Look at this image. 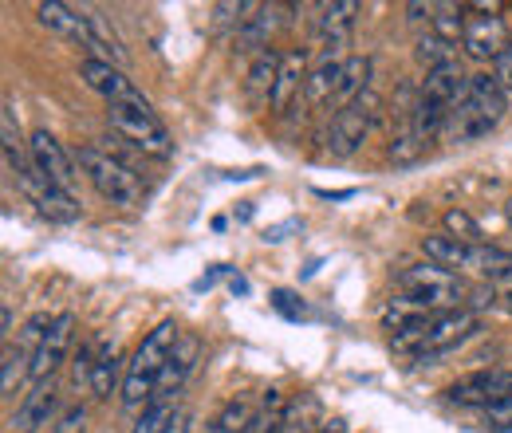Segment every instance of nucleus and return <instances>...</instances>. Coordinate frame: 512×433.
Here are the masks:
<instances>
[{"label":"nucleus","mask_w":512,"mask_h":433,"mask_svg":"<svg viewBox=\"0 0 512 433\" xmlns=\"http://www.w3.org/2000/svg\"><path fill=\"white\" fill-rule=\"evenodd\" d=\"M182 339V327L174 319H162L154 331H146V339L138 343V351L130 355L127 378H123V406L127 410H146L154 402V386H158V374L166 367L170 351L178 347Z\"/></svg>","instance_id":"f257e3e1"},{"label":"nucleus","mask_w":512,"mask_h":433,"mask_svg":"<svg viewBox=\"0 0 512 433\" xmlns=\"http://www.w3.org/2000/svg\"><path fill=\"white\" fill-rule=\"evenodd\" d=\"M75 166L87 174V182L99 189L103 201L119 205V209H134L142 205V182L130 174L127 162H119L115 154L99 150V146H79L75 150Z\"/></svg>","instance_id":"f03ea898"},{"label":"nucleus","mask_w":512,"mask_h":433,"mask_svg":"<svg viewBox=\"0 0 512 433\" xmlns=\"http://www.w3.org/2000/svg\"><path fill=\"white\" fill-rule=\"evenodd\" d=\"M107 123L123 142H130L134 150H142L150 158H170L174 154L170 130L154 115V107H107Z\"/></svg>","instance_id":"7ed1b4c3"},{"label":"nucleus","mask_w":512,"mask_h":433,"mask_svg":"<svg viewBox=\"0 0 512 433\" xmlns=\"http://www.w3.org/2000/svg\"><path fill=\"white\" fill-rule=\"evenodd\" d=\"M398 288H402V296L418 300L422 308H430V311L453 308L457 300H465V284H461L449 268H438V264H430V260L406 268V272L398 276Z\"/></svg>","instance_id":"20e7f679"},{"label":"nucleus","mask_w":512,"mask_h":433,"mask_svg":"<svg viewBox=\"0 0 512 433\" xmlns=\"http://www.w3.org/2000/svg\"><path fill=\"white\" fill-rule=\"evenodd\" d=\"M375 107H379V95L367 91V95H363L359 103H351L347 111H335V119L327 126V154H331V158H351V154L363 146V138H367V130H371Z\"/></svg>","instance_id":"39448f33"},{"label":"nucleus","mask_w":512,"mask_h":433,"mask_svg":"<svg viewBox=\"0 0 512 433\" xmlns=\"http://www.w3.org/2000/svg\"><path fill=\"white\" fill-rule=\"evenodd\" d=\"M79 79H83L99 99H107V107H150V99L130 83L127 75H123V67H115V63L87 56V60L79 63Z\"/></svg>","instance_id":"423d86ee"},{"label":"nucleus","mask_w":512,"mask_h":433,"mask_svg":"<svg viewBox=\"0 0 512 433\" xmlns=\"http://www.w3.org/2000/svg\"><path fill=\"white\" fill-rule=\"evenodd\" d=\"M446 398L453 406H477V410H489L497 402L512 398V371L505 367H489V371H473L457 382H449Z\"/></svg>","instance_id":"0eeeda50"},{"label":"nucleus","mask_w":512,"mask_h":433,"mask_svg":"<svg viewBox=\"0 0 512 433\" xmlns=\"http://www.w3.org/2000/svg\"><path fill=\"white\" fill-rule=\"evenodd\" d=\"M75 327H79V319H75L71 311H60V315L52 319V327H48L44 339H40V347L32 351V386L52 382L56 367L64 363L71 343H75Z\"/></svg>","instance_id":"6e6552de"},{"label":"nucleus","mask_w":512,"mask_h":433,"mask_svg":"<svg viewBox=\"0 0 512 433\" xmlns=\"http://www.w3.org/2000/svg\"><path fill=\"white\" fill-rule=\"evenodd\" d=\"M28 154H32V162H36V170H40V178L44 182H52V186H60L71 193V186H75V158L67 154L64 146H60V138L52 134V130H32L28 134Z\"/></svg>","instance_id":"1a4fd4ad"},{"label":"nucleus","mask_w":512,"mask_h":433,"mask_svg":"<svg viewBox=\"0 0 512 433\" xmlns=\"http://www.w3.org/2000/svg\"><path fill=\"white\" fill-rule=\"evenodd\" d=\"M197 359H201V339H197V335H190V331H182L178 347L170 351L166 367H162V374H158L154 402H178V394H182L186 378H190L193 367H197Z\"/></svg>","instance_id":"9d476101"},{"label":"nucleus","mask_w":512,"mask_h":433,"mask_svg":"<svg viewBox=\"0 0 512 433\" xmlns=\"http://www.w3.org/2000/svg\"><path fill=\"white\" fill-rule=\"evenodd\" d=\"M465 107H469L481 123L489 126V130H497L501 119H505V111H509V95L501 91V83H497V75H493V71H477V75H469Z\"/></svg>","instance_id":"9b49d317"},{"label":"nucleus","mask_w":512,"mask_h":433,"mask_svg":"<svg viewBox=\"0 0 512 433\" xmlns=\"http://www.w3.org/2000/svg\"><path fill=\"white\" fill-rule=\"evenodd\" d=\"M461 48L473 60H493L509 48L505 40V20L501 16H465V32H461Z\"/></svg>","instance_id":"f8f14e48"},{"label":"nucleus","mask_w":512,"mask_h":433,"mask_svg":"<svg viewBox=\"0 0 512 433\" xmlns=\"http://www.w3.org/2000/svg\"><path fill=\"white\" fill-rule=\"evenodd\" d=\"M308 52H284V63H280V79H276V91H272V103L268 111L272 115H288L300 99H304V83H308Z\"/></svg>","instance_id":"ddd939ff"},{"label":"nucleus","mask_w":512,"mask_h":433,"mask_svg":"<svg viewBox=\"0 0 512 433\" xmlns=\"http://www.w3.org/2000/svg\"><path fill=\"white\" fill-rule=\"evenodd\" d=\"M56 410H60L56 382H40V386H32V394H24L20 410L8 418V433H32L36 426H48Z\"/></svg>","instance_id":"4468645a"},{"label":"nucleus","mask_w":512,"mask_h":433,"mask_svg":"<svg viewBox=\"0 0 512 433\" xmlns=\"http://www.w3.org/2000/svg\"><path fill=\"white\" fill-rule=\"evenodd\" d=\"M36 16H40L44 28H52V32H60V36H67V40H75V44H83V48L95 52V36H91L87 12L71 8V4H60V0H48V4L36 8Z\"/></svg>","instance_id":"2eb2a0df"},{"label":"nucleus","mask_w":512,"mask_h":433,"mask_svg":"<svg viewBox=\"0 0 512 433\" xmlns=\"http://www.w3.org/2000/svg\"><path fill=\"white\" fill-rule=\"evenodd\" d=\"M465 91H469V75L461 71V63H442V67H434V71H426V79H422V99H434V103H442V107H457L461 99H465Z\"/></svg>","instance_id":"dca6fc26"},{"label":"nucleus","mask_w":512,"mask_h":433,"mask_svg":"<svg viewBox=\"0 0 512 433\" xmlns=\"http://www.w3.org/2000/svg\"><path fill=\"white\" fill-rule=\"evenodd\" d=\"M355 12L359 4L355 0H339V4H323V16H320V44H323V56H335L347 40H351V28H355Z\"/></svg>","instance_id":"f3484780"},{"label":"nucleus","mask_w":512,"mask_h":433,"mask_svg":"<svg viewBox=\"0 0 512 433\" xmlns=\"http://www.w3.org/2000/svg\"><path fill=\"white\" fill-rule=\"evenodd\" d=\"M280 63H284V56H280L276 48L260 52V56H253V63H249L245 95H249V103H253L256 111L272 103V91H276V79H280Z\"/></svg>","instance_id":"a211bd4d"},{"label":"nucleus","mask_w":512,"mask_h":433,"mask_svg":"<svg viewBox=\"0 0 512 433\" xmlns=\"http://www.w3.org/2000/svg\"><path fill=\"white\" fill-rule=\"evenodd\" d=\"M367 75H371V60H367V56H347V60H343V71H339V87H335L331 107L347 111L351 103H359V99L367 95Z\"/></svg>","instance_id":"6ab92c4d"},{"label":"nucleus","mask_w":512,"mask_h":433,"mask_svg":"<svg viewBox=\"0 0 512 433\" xmlns=\"http://www.w3.org/2000/svg\"><path fill=\"white\" fill-rule=\"evenodd\" d=\"M339 71H343V60H335V56H320L316 67L308 71L304 103H312V107H331L335 87H339Z\"/></svg>","instance_id":"aec40b11"},{"label":"nucleus","mask_w":512,"mask_h":433,"mask_svg":"<svg viewBox=\"0 0 512 433\" xmlns=\"http://www.w3.org/2000/svg\"><path fill=\"white\" fill-rule=\"evenodd\" d=\"M127 378V363H123V355L115 351V343H107V347H99V359H95V371H91V394L95 398H111L115 390H119V382Z\"/></svg>","instance_id":"412c9836"},{"label":"nucleus","mask_w":512,"mask_h":433,"mask_svg":"<svg viewBox=\"0 0 512 433\" xmlns=\"http://www.w3.org/2000/svg\"><path fill=\"white\" fill-rule=\"evenodd\" d=\"M320 398L316 394H300L292 402H284V414H280V433H320Z\"/></svg>","instance_id":"4be33fe9"},{"label":"nucleus","mask_w":512,"mask_h":433,"mask_svg":"<svg viewBox=\"0 0 512 433\" xmlns=\"http://www.w3.org/2000/svg\"><path fill=\"white\" fill-rule=\"evenodd\" d=\"M469 272H477L481 280H509L512 276V252L501 245H473L469 248Z\"/></svg>","instance_id":"5701e85b"},{"label":"nucleus","mask_w":512,"mask_h":433,"mask_svg":"<svg viewBox=\"0 0 512 433\" xmlns=\"http://www.w3.org/2000/svg\"><path fill=\"white\" fill-rule=\"evenodd\" d=\"M422 252H426V260L438 264V268H457V272L469 268V245L453 241L449 233H430V237H422Z\"/></svg>","instance_id":"b1692460"},{"label":"nucleus","mask_w":512,"mask_h":433,"mask_svg":"<svg viewBox=\"0 0 512 433\" xmlns=\"http://www.w3.org/2000/svg\"><path fill=\"white\" fill-rule=\"evenodd\" d=\"M32 205H36L48 221H56V225H75V221L83 217V209H79L75 193H67V189H60V186H44Z\"/></svg>","instance_id":"393cba45"},{"label":"nucleus","mask_w":512,"mask_h":433,"mask_svg":"<svg viewBox=\"0 0 512 433\" xmlns=\"http://www.w3.org/2000/svg\"><path fill=\"white\" fill-rule=\"evenodd\" d=\"M276 28V8H260L256 16H249L241 28H237V52H268V36Z\"/></svg>","instance_id":"a878e982"},{"label":"nucleus","mask_w":512,"mask_h":433,"mask_svg":"<svg viewBox=\"0 0 512 433\" xmlns=\"http://www.w3.org/2000/svg\"><path fill=\"white\" fill-rule=\"evenodd\" d=\"M256 422V406L249 398H229L217 414H213V422H209V430L205 433H249Z\"/></svg>","instance_id":"bb28decb"},{"label":"nucleus","mask_w":512,"mask_h":433,"mask_svg":"<svg viewBox=\"0 0 512 433\" xmlns=\"http://www.w3.org/2000/svg\"><path fill=\"white\" fill-rule=\"evenodd\" d=\"M24 378H32V351L24 347H8L4 343V359H0V394L16 398V390L24 386Z\"/></svg>","instance_id":"cd10ccee"},{"label":"nucleus","mask_w":512,"mask_h":433,"mask_svg":"<svg viewBox=\"0 0 512 433\" xmlns=\"http://www.w3.org/2000/svg\"><path fill=\"white\" fill-rule=\"evenodd\" d=\"M442 225H446V233L453 241H461V245H485V233H481V225H477V217L473 213H465V209H446V217H442Z\"/></svg>","instance_id":"c85d7f7f"},{"label":"nucleus","mask_w":512,"mask_h":433,"mask_svg":"<svg viewBox=\"0 0 512 433\" xmlns=\"http://www.w3.org/2000/svg\"><path fill=\"white\" fill-rule=\"evenodd\" d=\"M453 48H457V44L442 40L438 32H426V36H418V48H414V56L426 63V71H434V67H442V63L457 60V52H453Z\"/></svg>","instance_id":"c756f323"},{"label":"nucleus","mask_w":512,"mask_h":433,"mask_svg":"<svg viewBox=\"0 0 512 433\" xmlns=\"http://www.w3.org/2000/svg\"><path fill=\"white\" fill-rule=\"evenodd\" d=\"M174 418H178V406H174V402H150V406L138 414V422L130 426V433H166Z\"/></svg>","instance_id":"7c9ffc66"},{"label":"nucleus","mask_w":512,"mask_h":433,"mask_svg":"<svg viewBox=\"0 0 512 433\" xmlns=\"http://www.w3.org/2000/svg\"><path fill=\"white\" fill-rule=\"evenodd\" d=\"M426 146H430V142H422L414 130H406V134L390 138V146H386V158H390V162H398V166H406V162H418V158L426 154Z\"/></svg>","instance_id":"2f4dec72"},{"label":"nucleus","mask_w":512,"mask_h":433,"mask_svg":"<svg viewBox=\"0 0 512 433\" xmlns=\"http://www.w3.org/2000/svg\"><path fill=\"white\" fill-rule=\"evenodd\" d=\"M95 359H99L95 343H79V351L71 355V382H75V386H79V382H91V371H95Z\"/></svg>","instance_id":"473e14b6"},{"label":"nucleus","mask_w":512,"mask_h":433,"mask_svg":"<svg viewBox=\"0 0 512 433\" xmlns=\"http://www.w3.org/2000/svg\"><path fill=\"white\" fill-rule=\"evenodd\" d=\"M272 308L280 311L284 319H308V308H304V300H300L296 292H288V288H276V292H272Z\"/></svg>","instance_id":"72a5a7b5"},{"label":"nucleus","mask_w":512,"mask_h":433,"mask_svg":"<svg viewBox=\"0 0 512 433\" xmlns=\"http://www.w3.org/2000/svg\"><path fill=\"white\" fill-rule=\"evenodd\" d=\"M87 422H91L87 406H67L64 414L56 418V433H87Z\"/></svg>","instance_id":"f704fd0d"},{"label":"nucleus","mask_w":512,"mask_h":433,"mask_svg":"<svg viewBox=\"0 0 512 433\" xmlns=\"http://www.w3.org/2000/svg\"><path fill=\"white\" fill-rule=\"evenodd\" d=\"M485 426L497 433H512V398H505V402H497V406L485 410Z\"/></svg>","instance_id":"c9c22d12"},{"label":"nucleus","mask_w":512,"mask_h":433,"mask_svg":"<svg viewBox=\"0 0 512 433\" xmlns=\"http://www.w3.org/2000/svg\"><path fill=\"white\" fill-rule=\"evenodd\" d=\"M493 75H497V83H501V91L505 95H512V44L497 56V63H493Z\"/></svg>","instance_id":"e433bc0d"},{"label":"nucleus","mask_w":512,"mask_h":433,"mask_svg":"<svg viewBox=\"0 0 512 433\" xmlns=\"http://www.w3.org/2000/svg\"><path fill=\"white\" fill-rule=\"evenodd\" d=\"M8 335H12V308L4 304V311H0V339L8 343Z\"/></svg>","instance_id":"4c0bfd02"},{"label":"nucleus","mask_w":512,"mask_h":433,"mask_svg":"<svg viewBox=\"0 0 512 433\" xmlns=\"http://www.w3.org/2000/svg\"><path fill=\"white\" fill-rule=\"evenodd\" d=\"M166 433H190V414H186V410H178V418L170 422V430Z\"/></svg>","instance_id":"58836bf2"},{"label":"nucleus","mask_w":512,"mask_h":433,"mask_svg":"<svg viewBox=\"0 0 512 433\" xmlns=\"http://www.w3.org/2000/svg\"><path fill=\"white\" fill-rule=\"evenodd\" d=\"M320 433H351V430H347V422H343V418H327Z\"/></svg>","instance_id":"ea45409f"},{"label":"nucleus","mask_w":512,"mask_h":433,"mask_svg":"<svg viewBox=\"0 0 512 433\" xmlns=\"http://www.w3.org/2000/svg\"><path fill=\"white\" fill-rule=\"evenodd\" d=\"M501 304H505V311L512 315V292H505V296H501Z\"/></svg>","instance_id":"a19ab883"},{"label":"nucleus","mask_w":512,"mask_h":433,"mask_svg":"<svg viewBox=\"0 0 512 433\" xmlns=\"http://www.w3.org/2000/svg\"><path fill=\"white\" fill-rule=\"evenodd\" d=\"M505 221H509V229H512V197L505 201Z\"/></svg>","instance_id":"79ce46f5"}]
</instances>
